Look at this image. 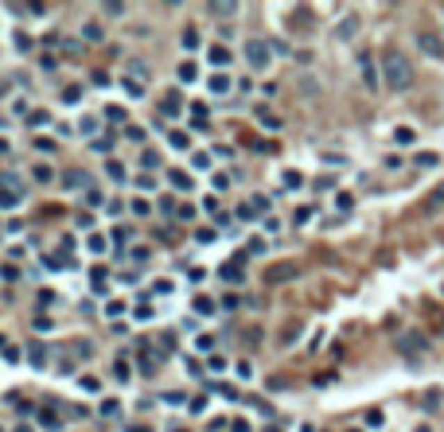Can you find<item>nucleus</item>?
Returning a JSON list of instances; mask_svg holds the SVG:
<instances>
[{
	"mask_svg": "<svg viewBox=\"0 0 444 432\" xmlns=\"http://www.w3.org/2000/svg\"><path fill=\"white\" fill-rule=\"evenodd\" d=\"M121 413V405L113 401V397H109V401H101V417H117Z\"/></svg>",
	"mask_w": 444,
	"mask_h": 432,
	"instance_id": "nucleus-27",
	"label": "nucleus"
},
{
	"mask_svg": "<svg viewBox=\"0 0 444 432\" xmlns=\"http://www.w3.org/2000/svg\"><path fill=\"white\" fill-rule=\"evenodd\" d=\"M129 432H152V429H145V424H137V429H129Z\"/></svg>",
	"mask_w": 444,
	"mask_h": 432,
	"instance_id": "nucleus-56",
	"label": "nucleus"
},
{
	"mask_svg": "<svg viewBox=\"0 0 444 432\" xmlns=\"http://www.w3.org/2000/svg\"><path fill=\"white\" fill-rule=\"evenodd\" d=\"M109 148H113V144H109L106 137H98V140H94V152H109Z\"/></svg>",
	"mask_w": 444,
	"mask_h": 432,
	"instance_id": "nucleus-52",
	"label": "nucleus"
},
{
	"mask_svg": "<svg viewBox=\"0 0 444 432\" xmlns=\"http://www.w3.org/2000/svg\"><path fill=\"white\" fill-rule=\"evenodd\" d=\"M0 206H20V195L16 191H0Z\"/></svg>",
	"mask_w": 444,
	"mask_h": 432,
	"instance_id": "nucleus-25",
	"label": "nucleus"
},
{
	"mask_svg": "<svg viewBox=\"0 0 444 432\" xmlns=\"http://www.w3.org/2000/svg\"><path fill=\"white\" fill-rule=\"evenodd\" d=\"M257 117H261V125H273V128H281V117H273L269 109H257Z\"/></svg>",
	"mask_w": 444,
	"mask_h": 432,
	"instance_id": "nucleus-22",
	"label": "nucleus"
},
{
	"mask_svg": "<svg viewBox=\"0 0 444 432\" xmlns=\"http://www.w3.org/2000/svg\"><path fill=\"white\" fill-rule=\"evenodd\" d=\"M382 82L390 90H409L413 86V63L402 51H386L382 55Z\"/></svg>",
	"mask_w": 444,
	"mask_h": 432,
	"instance_id": "nucleus-1",
	"label": "nucleus"
},
{
	"mask_svg": "<svg viewBox=\"0 0 444 432\" xmlns=\"http://www.w3.org/2000/svg\"><path fill=\"white\" fill-rule=\"evenodd\" d=\"M82 390H90V393H98V378H90V374H82Z\"/></svg>",
	"mask_w": 444,
	"mask_h": 432,
	"instance_id": "nucleus-44",
	"label": "nucleus"
},
{
	"mask_svg": "<svg viewBox=\"0 0 444 432\" xmlns=\"http://www.w3.org/2000/svg\"><path fill=\"white\" fill-rule=\"evenodd\" d=\"M195 312H203V315H215V300H211V296H195Z\"/></svg>",
	"mask_w": 444,
	"mask_h": 432,
	"instance_id": "nucleus-18",
	"label": "nucleus"
},
{
	"mask_svg": "<svg viewBox=\"0 0 444 432\" xmlns=\"http://www.w3.org/2000/svg\"><path fill=\"white\" fill-rule=\"evenodd\" d=\"M359 63H363V78H366V86L375 90V86H378V78H375V67H370V55H363Z\"/></svg>",
	"mask_w": 444,
	"mask_h": 432,
	"instance_id": "nucleus-13",
	"label": "nucleus"
},
{
	"mask_svg": "<svg viewBox=\"0 0 444 432\" xmlns=\"http://www.w3.org/2000/svg\"><path fill=\"white\" fill-rule=\"evenodd\" d=\"M125 90H129V94H133V98H140V94H145V86H140L137 78H125Z\"/></svg>",
	"mask_w": 444,
	"mask_h": 432,
	"instance_id": "nucleus-33",
	"label": "nucleus"
},
{
	"mask_svg": "<svg viewBox=\"0 0 444 432\" xmlns=\"http://www.w3.org/2000/svg\"><path fill=\"white\" fill-rule=\"evenodd\" d=\"M211 63H215V67H227V63H230V51L227 47H211Z\"/></svg>",
	"mask_w": 444,
	"mask_h": 432,
	"instance_id": "nucleus-16",
	"label": "nucleus"
},
{
	"mask_svg": "<svg viewBox=\"0 0 444 432\" xmlns=\"http://www.w3.org/2000/svg\"><path fill=\"white\" fill-rule=\"evenodd\" d=\"M179 109H183V94H179V90H168V94L160 98V113H164V117H179Z\"/></svg>",
	"mask_w": 444,
	"mask_h": 432,
	"instance_id": "nucleus-5",
	"label": "nucleus"
},
{
	"mask_svg": "<svg viewBox=\"0 0 444 432\" xmlns=\"http://www.w3.org/2000/svg\"><path fill=\"white\" fill-rule=\"evenodd\" d=\"M308 218H312V206H300V210H296V222H300V226H304Z\"/></svg>",
	"mask_w": 444,
	"mask_h": 432,
	"instance_id": "nucleus-48",
	"label": "nucleus"
},
{
	"mask_svg": "<svg viewBox=\"0 0 444 432\" xmlns=\"http://www.w3.org/2000/svg\"><path fill=\"white\" fill-rule=\"evenodd\" d=\"M125 137H129V140H140V137H145V128H137V125H129V128H125Z\"/></svg>",
	"mask_w": 444,
	"mask_h": 432,
	"instance_id": "nucleus-50",
	"label": "nucleus"
},
{
	"mask_svg": "<svg viewBox=\"0 0 444 432\" xmlns=\"http://www.w3.org/2000/svg\"><path fill=\"white\" fill-rule=\"evenodd\" d=\"M355 31H359V16H347V20L339 24V31H336V35H339V40H351Z\"/></svg>",
	"mask_w": 444,
	"mask_h": 432,
	"instance_id": "nucleus-10",
	"label": "nucleus"
},
{
	"mask_svg": "<svg viewBox=\"0 0 444 432\" xmlns=\"http://www.w3.org/2000/svg\"><path fill=\"white\" fill-rule=\"evenodd\" d=\"M269 51H273V43L265 40H246V63L254 70H265L269 67Z\"/></svg>",
	"mask_w": 444,
	"mask_h": 432,
	"instance_id": "nucleus-2",
	"label": "nucleus"
},
{
	"mask_svg": "<svg viewBox=\"0 0 444 432\" xmlns=\"http://www.w3.org/2000/svg\"><path fill=\"white\" fill-rule=\"evenodd\" d=\"M230 424H234V432H249V424H246V421H230Z\"/></svg>",
	"mask_w": 444,
	"mask_h": 432,
	"instance_id": "nucleus-54",
	"label": "nucleus"
},
{
	"mask_svg": "<svg viewBox=\"0 0 444 432\" xmlns=\"http://www.w3.org/2000/svg\"><path fill=\"white\" fill-rule=\"evenodd\" d=\"M137 187H140V191H152V187H156V179H152V176H140Z\"/></svg>",
	"mask_w": 444,
	"mask_h": 432,
	"instance_id": "nucleus-47",
	"label": "nucleus"
},
{
	"mask_svg": "<svg viewBox=\"0 0 444 432\" xmlns=\"http://www.w3.org/2000/svg\"><path fill=\"white\" fill-rule=\"evenodd\" d=\"M67 187H82V172H67V179H63Z\"/></svg>",
	"mask_w": 444,
	"mask_h": 432,
	"instance_id": "nucleus-40",
	"label": "nucleus"
},
{
	"mask_svg": "<svg viewBox=\"0 0 444 432\" xmlns=\"http://www.w3.org/2000/svg\"><path fill=\"white\" fill-rule=\"evenodd\" d=\"M168 179H172L176 191H191V176H188V172H168Z\"/></svg>",
	"mask_w": 444,
	"mask_h": 432,
	"instance_id": "nucleus-11",
	"label": "nucleus"
},
{
	"mask_svg": "<svg viewBox=\"0 0 444 432\" xmlns=\"http://www.w3.org/2000/svg\"><path fill=\"white\" fill-rule=\"evenodd\" d=\"M121 312H125V304H121V300H109V304H106V315H109V319H117Z\"/></svg>",
	"mask_w": 444,
	"mask_h": 432,
	"instance_id": "nucleus-28",
	"label": "nucleus"
},
{
	"mask_svg": "<svg viewBox=\"0 0 444 432\" xmlns=\"http://www.w3.org/2000/svg\"><path fill=\"white\" fill-rule=\"evenodd\" d=\"M129 206H133V215H148V210H152V206H148L145 199H133V203H129Z\"/></svg>",
	"mask_w": 444,
	"mask_h": 432,
	"instance_id": "nucleus-37",
	"label": "nucleus"
},
{
	"mask_svg": "<svg viewBox=\"0 0 444 432\" xmlns=\"http://www.w3.org/2000/svg\"><path fill=\"white\" fill-rule=\"evenodd\" d=\"M215 230H199V234H195V242H199V246H211V242H215Z\"/></svg>",
	"mask_w": 444,
	"mask_h": 432,
	"instance_id": "nucleus-32",
	"label": "nucleus"
},
{
	"mask_svg": "<svg viewBox=\"0 0 444 432\" xmlns=\"http://www.w3.org/2000/svg\"><path fill=\"white\" fill-rule=\"evenodd\" d=\"M242 265H246V257L238 254L234 261H227V265L218 269V273H222V281H227V285H238V281H242V276H246V269H242Z\"/></svg>",
	"mask_w": 444,
	"mask_h": 432,
	"instance_id": "nucleus-4",
	"label": "nucleus"
},
{
	"mask_svg": "<svg viewBox=\"0 0 444 432\" xmlns=\"http://www.w3.org/2000/svg\"><path fill=\"white\" fill-rule=\"evenodd\" d=\"M238 218H242V222H254V218H257L254 203H242V206H238Z\"/></svg>",
	"mask_w": 444,
	"mask_h": 432,
	"instance_id": "nucleus-19",
	"label": "nucleus"
},
{
	"mask_svg": "<svg viewBox=\"0 0 444 432\" xmlns=\"http://www.w3.org/2000/svg\"><path fill=\"white\" fill-rule=\"evenodd\" d=\"M4 94H8V82H0V98H4Z\"/></svg>",
	"mask_w": 444,
	"mask_h": 432,
	"instance_id": "nucleus-55",
	"label": "nucleus"
},
{
	"mask_svg": "<svg viewBox=\"0 0 444 432\" xmlns=\"http://www.w3.org/2000/svg\"><path fill=\"white\" fill-rule=\"evenodd\" d=\"M106 12H109V16H121V12H125V4H121V0H106Z\"/></svg>",
	"mask_w": 444,
	"mask_h": 432,
	"instance_id": "nucleus-36",
	"label": "nucleus"
},
{
	"mask_svg": "<svg viewBox=\"0 0 444 432\" xmlns=\"http://www.w3.org/2000/svg\"><path fill=\"white\" fill-rule=\"evenodd\" d=\"M249 203H254V210H257V215H261V210H269V199H265V195H254Z\"/></svg>",
	"mask_w": 444,
	"mask_h": 432,
	"instance_id": "nucleus-39",
	"label": "nucleus"
},
{
	"mask_svg": "<svg viewBox=\"0 0 444 432\" xmlns=\"http://www.w3.org/2000/svg\"><path fill=\"white\" fill-rule=\"evenodd\" d=\"M35 179H40V183H51V179H55V172H51L47 164H40V167H35Z\"/></svg>",
	"mask_w": 444,
	"mask_h": 432,
	"instance_id": "nucleus-30",
	"label": "nucleus"
},
{
	"mask_svg": "<svg viewBox=\"0 0 444 432\" xmlns=\"http://www.w3.org/2000/svg\"><path fill=\"white\" fill-rule=\"evenodd\" d=\"M79 98H82V90H79V86H67V90H63V101H67V106H74Z\"/></svg>",
	"mask_w": 444,
	"mask_h": 432,
	"instance_id": "nucleus-24",
	"label": "nucleus"
},
{
	"mask_svg": "<svg viewBox=\"0 0 444 432\" xmlns=\"http://www.w3.org/2000/svg\"><path fill=\"white\" fill-rule=\"evenodd\" d=\"M207 86H211V94H218V98H222V94H230V86H234V82H230L227 74H211Z\"/></svg>",
	"mask_w": 444,
	"mask_h": 432,
	"instance_id": "nucleus-9",
	"label": "nucleus"
},
{
	"mask_svg": "<svg viewBox=\"0 0 444 432\" xmlns=\"http://www.w3.org/2000/svg\"><path fill=\"white\" fill-rule=\"evenodd\" d=\"M168 144L183 152V148H191V137H188V133H172V137H168Z\"/></svg>",
	"mask_w": 444,
	"mask_h": 432,
	"instance_id": "nucleus-17",
	"label": "nucleus"
},
{
	"mask_svg": "<svg viewBox=\"0 0 444 432\" xmlns=\"http://www.w3.org/2000/svg\"><path fill=\"white\" fill-rule=\"evenodd\" d=\"M417 164H421V167H433L436 156H433V152H421V156H417Z\"/></svg>",
	"mask_w": 444,
	"mask_h": 432,
	"instance_id": "nucleus-46",
	"label": "nucleus"
},
{
	"mask_svg": "<svg viewBox=\"0 0 444 432\" xmlns=\"http://www.w3.org/2000/svg\"><path fill=\"white\" fill-rule=\"evenodd\" d=\"M397 351H402V354H421L425 351V339H421V335H402V339H397Z\"/></svg>",
	"mask_w": 444,
	"mask_h": 432,
	"instance_id": "nucleus-6",
	"label": "nucleus"
},
{
	"mask_svg": "<svg viewBox=\"0 0 444 432\" xmlns=\"http://www.w3.org/2000/svg\"><path fill=\"white\" fill-rule=\"evenodd\" d=\"M28 358H31V366H47V363H43V358H47L43 343H28Z\"/></svg>",
	"mask_w": 444,
	"mask_h": 432,
	"instance_id": "nucleus-12",
	"label": "nucleus"
},
{
	"mask_svg": "<svg viewBox=\"0 0 444 432\" xmlns=\"http://www.w3.org/2000/svg\"><path fill=\"white\" fill-rule=\"evenodd\" d=\"M366 421H370V429H382V413L370 409V413H366Z\"/></svg>",
	"mask_w": 444,
	"mask_h": 432,
	"instance_id": "nucleus-42",
	"label": "nucleus"
},
{
	"mask_svg": "<svg viewBox=\"0 0 444 432\" xmlns=\"http://www.w3.org/2000/svg\"><path fill=\"white\" fill-rule=\"evenodd\" d=\"M207 12H211V16H222V20H227V16H234V12H238V4H230V0H211Z\"/></svg>",
	"mask_w": 444,
	"mask_h": 432,
	"instance_id": "nucleus-7",
	"label": "nucleus"
},
{
	"mask_svg": "<svg viewBox=\"0 0 444 432\" xmlns=\"http://www.w3.org/2000/svg\"><path fill=\"white\" fill-rule=\"evenodd\" d=\"M113 374H117V382H129V366L125 363H113Z\"/></svg>",
	"mask_w": 444,
	"mask_h": 432,
	"instance_id": "nucleus-41",
	"label": "nucleus"
},
{
	"mask_svg": "<svg viewBox=\"0 0 444 432\" xmlns=\"http://www.w3.org/2000/svg\"><path fill=\"white\" fill-rule=\"evenodd\" d=\"M106 176L113 179V183H121V179H125V167H121L117 160H109V164H106Z\"/></svg>",
	"mask_w": 444,
	"mask_h": 432,
	"instance_id": "nucleus-15",
	"label": "nucleus"
},
{
	"mask_svg": "<svg viewBox=\"0 0 444 432\" xmlns=\"http://www.w3.org/2000/svg\"><path fill=\"white\" fill-rule=\"evenodd\" d=\"M293 276H296V265H277V269L265 273V281L273 285V281H293Z\"/></svg>",
	"mask_w": 444,
	"mask_h": 432,
	"instance_id": "nucleus-8",
	"label": "nucleus"
},
{
	"mask_svg": "<svg viewBox=\"0 0 444 432\" xmlns=\"http://www.w3.org/2000/svg\"><path fill=\"white\" fill-rule=\"evenodd\" d=\"M16 432H35V429H31V424H20V429H16Z\"/></svg>",
	"mask_w": 444,
	"mask_h": 432,
	"instance_id": "nucleus-57",
	"label": "nucleus"
},
{
	"mask_svg": "<svg viewBox=\"0 0 444 432\" xmlns=\"http://www.w3.org/2000/svg\"><path fill=\"white\" fill-rule=\"evenodd\" d=\"M336 203H339V210H351V206H355V199L347 195V191H339V195H336Z\"/></svg>",
	"mask_w": 444,
	"mask_h": 432,
	"instance_id": "nucleus-34",
	"label": "nucleus"
},
{
	"mask_svg": "<svg viewBox=\"0 0 444 432\" xmlns=\"http://www.w3.org/2000/svg\"><path fill=\"white\" fill-rule=\"evenodd\" d=\"M394 140H397V144H413V128H397V133H394Z\"/></svg>",
	"mask_w": 444,
	"mask_h": 432,
	"instance_id": "nucleus-21",
	"label": "nucleus"
},
{
	"mask_svg": "<svg viewBox=\"0 0 444 432\" xmlns=\"http://www.w3.org/2000/svg\"><path fill=\"white\" fill-rule=\"evenodd\" d=\"M35 148H40V152H55V140H47V137H40V140H35Z\"/></svg>",
	"mask_w": 444,
	"mask_h": 432,
	"instance_id": "nucleus-45",
	"label": "nucleus"
},
{
	"mask_svg": "<svg viewBox=\"0 0 444 432\" xmlns=\"http://www.w3.org/2000/svg\"><path fill=\"white\" fill-rule=\"evenodd\" d=\"M417 43H421L425 55H433V59H444V40L436 35V31H421V35H417Z\"/></svg>",
	"mask_w": 444,
	"mask_h": 432,
	"instance_id": "nucleus-3",
	"label": "nucleus"
},
{
	"mask_svg": "<svg viewBox=\"0 0 444 432\" xmlns=\"http://www.w3.org/2000/svg\"><path fill=\"white\" fill-rule=\"evenodd\" d=\"M140 164H145V172H148V167H160V152H145Z\"/></svg>",
	"mask_w": 444,
	"mask_h": 432,
	"instance_id": "nucleus-31",
	"label": "nucleus"
},
{
	"mask_svg": "<svg viewBox=\"0 0 444 432\" xmlns=\"http://www.w3.org/2000/svg\"><path fill=\"white\" fill-rule=\"evenodd\" d=\"M47 113H43V109H40V113H31V117H28V125H35V128H40V125H47Z\"/></svg>",
	"mask_w": 444,
	"mask_h": 432,
	"instance_id": "nucleus-38",
	"label": "nucleus"
},
{
	"mask_svg": "<svg viewBox=\"0 0 444 432\" xmlns=\"http://www.w3.org/2000/svg\"><path fill=\"white\" fill-rule=\"evenodd\" d=\"M106 117H109V121H125L129 113H125L121 106H106Z\"/></svg>",
	"mask_w": 444,
	"mask_h": 432,
	"instance_id": "nucleus-29",
	"label": "nucleus"
},
{
	"mask_svg": "<svg viewBox=\"0 0 444 432\" xmlns=\"http://www.w3.org/2000/svg\"><path fill=\"white\" fill-rule=\"evenodd\" d=\"M417 432H429V424H421V429H417Z\"/></svg>",
	"mask_w": 444,
	"mask_h": 432,
	"instance_id": "nucleus-58",
	"label": "nucleus"
},
{
	"mask_svg": "<svg viewBox=\"0 0 444 432\" xmlns=\"http://www.w3.org/2000/svg\"><path fill=\"white\" fill-rule=\"evenodd\" d=\"M82 133H86V137H94V133H98V121H94V117H82ZM94 140H98V137H94Z\"/></svg>",
	"mask_w": 444,
	"mask_h": 432,
	"instance_id": "nucleus-26",
	"label": "nucleus"
},
{
	"mask_svg": "<svg viewBox=\"0 0 444 432\" xmlns=\"http://www.w3.org/2000/svg\"><path fill=\"white\" fill-rule=\"evenodd\" d=\"M179 78H183V82H195L199 78V67H195V63H179Z\"/></svg>",
	"mask_w": 444,
	"mask_h": 432,
	"instance_id": "nucleus-14",
	"label": "nucleus"
},
{
	"mask_svg": "<svg viewBox=\"0 0 444 432\" xmlns=\"http://www.w3.org/2000/svg\"><path fill=\"white\" fill-rule=\"evenodd\" d=\"M285 187H288V191H296V187H300V172H285Z\"/></svg>",
	"mask_w": 444,
	"mask_h": 432,
	"instance_id": "nucleus-35",
	"label": "nucleus"
},
{
	"mask_svg": "<svg viewBox=\"0 0 444 432\" xmlns=\"http://www.w3.org/2000/svg\"><path fill=\"white\" fill-rule=\"evenodd\" d=\"M207 366H211V370L218 374V370H222V366H227V358H218V354H211V363H207Z\"/></svg>",
	"mask_w": 444,
	"mask_h": 432,
	"instance_id": "nucleus-51",
	"label": "nucleus"
},
{
	"mask_svg": "<svg viewBox=\"0 0 444 432\" xmlns=\"http://www.w3.org/2000/svg\"><path fill=\"white\" fill-rule=\"evenodd\" d=\"M82 35H86V40H94V43H98V40H101V24H86V28H82Z\"/></svg>",
	"mask_w": 444,
	"mask_h": 432,
	"instance_id": "nucleus-23",
	"label": "nucleus"
},
{
	"mask_svg": "<svg viewBox=\"0 0 444 432\" xmlns=\"http://www.w3.org/2000/svg\"><path fill=\"white\" fill-rule=\"evenodd\" d=\"M441 203H444V187H436L433 199H429V206H441Z\"/></svg>",
	"mask_w": 444,
	"mask_h": 432,
	"instance_id": "nucleus-53",
	"label": "nucleus"
},
{
	"mask_svg": "<svg viewBox=\"0 0 444 432\" xmlns=\"http://www.w3.org/2000/svg\"><path fill=\"white\" fill-rule=\"evenodd\" d=\"M265 432H281V429H265Z\"/></svg>",
	"mask_w": 444,
	"mask_h": 432,
	"instance_id": "nucleus-59",
	"label": "nucleus"
},
{
	"mask_svg": "<svg viewBox=\"0 0 444 432\" xmlns=\"http://www.w3.org/2000/svg\"><path fill=\"white\" fill-rule=\"evenodd\" d=\"M137 319H152V304H137Z\"/></svg>",
	"mask_w": 444,
	"mask_h": 432,
	"instance_id": "nucleus-49",
	"label": "nucleus"
},
{
	"mask_svg": "<svg viewBox=\"0 0 444 432\" xmlns=\"http://www.w3.org/2000/svg\"><path fill=\"white\" fill-rule=\"evenodd\" d=\"M183 47H188V51H195V47H199V31H195V28L183 31Z\"/></svg>",
	"mask_w": 444,
	"mask_h": 432,
	"instance_id": "nucleus-20",
	"label": "nucleus"
},
{
	"mask_svg": "<svg viewBox=\"0 0 444 432\" xmlns=\"http://www.w3.org/2000/svg\"><path fill=\"white\" fill-rule=\"evenodd\" d=\"M86 246L94 249V254H101V249H106V238H98V234H94V238H90V242H86Z\"/></svg>",
	"mask_w": 444,
	"mask_h": 432,
	"instance_id": "nucleus-43",
	"label": "nucleus"
}]
</instances>
